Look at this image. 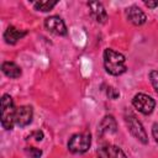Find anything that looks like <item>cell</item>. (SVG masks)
I'll return each instance as SVG.
<instances>
[{"label":"cell","mask_w":158,"mask_h":158,"mask_svg":"<svg viewBox=\"0 0 158 158\" xmlns=\"http://www.w3.org/2000/svg\"><path fill=\"white\" fill-rule=\"evenodd\" d=\"M88 6L90 9V15L91 17L99 22V23H104L107 19V14L105 11V7L102 6L101 2L99 1H91V2H88Z\"/></svg>","instance_id":"cell-11"},{"label":"cell","mask_w":158,"mask_h":158,"mask_svg":"<svg viewBox=\"0 0 158 158\" xmlns=\"http://www.w3.org/2000/svg\"><path fill=\"white\" fill-rule=\"evenodd\" d=\"M31 136H35V139L40 142V141H42V138H43V132H42V131H35Z\"/></svg>","instance_id":"cell-19"},{"label":"cell","mask_w":158,"mask_h":158,"mask_svg":"<svg viewBox=\"0 0 158 158\" xmlns=\"http://www.w3.org/2000/svg\"><path fill=\"white\" fill-rule=\"evenodd\" d=\"M32 116H33V111L31 106L28 105L19 106L16 107V111H15V123L20 127H25L31 123Z\"/></svg>","instance_id":"cell-7"},{"label":"cell","mask_w":158,"mask_h":158,"mask_svg":"<svg viewBox=\"0 0 158 158\" xmlns=\"http://www.w3.org/2000/svg\"><path fill=\"white\" fill-rule=\"evenodd\" d=\"M144 5L149 9H154L158 6V1H144Z\"/></svg>","instance_id":"cell-20"},{"label":"cell","mask_w":158,"mask_h":158,"mask_svg":"<svg viewBox=\"0 0 158 158\" xmlns=\"http://www.w3.org/2000/svg\"><path fill=\"white\" fill-rule=\"evenodd\" d=\"M106 94H107V96H109L110 99H112V100H115V99H117V98L120 96V93H118L115 88H112V86H107Z\"/></svg>","instance_id":"cell-17"},{"label":"cell","mask_w":158,"mask_h":158,"mask_svg":"<svg viewBox=\"0 0 158 158\" xmlns=\"http://www.w3.org/2000/svg\"><path fill=\"white\" fill-rule=\"evenodd\" d=\"M91 144V136L89 132L75 133L68 141V149L72 153H85Z\"/></svg>","instance_id":"cell-4"},{"label":"cell","mask_w":158,"mask_h":158,"mask_svg":"<svg viewBox=\"0 0 158 158\" xmlns=\"http://www.w3.org/2000/svg\"><path fill=\"white\" fill-rule=\"evenodd\" d=\"M126 16H127V20L131 22V23H133V25H136V26H141V25H143L144 22H146V20H147V16H146V14L138 7V6H130L127 10H126Z\"/></svg>","instance_id":"cell-10"},{"label":"cell","mask_w":158,"mask_h":158,"mask_svg":"<svg viewBox=\"0 0 158 158\" xmlns=\"http://www.w3.org/2000/svg\"><path fill=\"white\" fill-rule=\"evenodd\" d=\"M125 122L128 127V131L131 132V135L137 139L141 143L146 144L148 142V138H147V133L142 126V123L137 120L136 115L131 111H126L125 112Z\"/></svg>","instance_id":"cell-3"},{"label":"cell","mask_w":158,"mask_h":158,"mask_svg":"<svg viewBox=\"0 0 158 158\" xmlns=\"http://www.w3.org/2000/svg\"><path fill=\"white\" fill-rule=\"evenodd\" d=\"M15 105L9 94H4L0 100V121L5 130H12L15 123Z\"/></svg>","instance_id":"cell-2"},{"label":"cell","mask_w":158,"mask_h":158,"mask_svg":"<svg viewBox=\"0 0 158 158\" xmlns=\"http://www.w3.org/2000/svg\"><path fill=\"white\" fill-rule=\"evenodd\" d=\"M152 135H153L156 142L158 143V122H156V123L153 125V127H152Z\"/></svg>","instance_id":"cell-18"},{"label":"cell","mask_w":158,"mask_h":158,"mask_svg":"<svg viewBox=\"0 0 158 158\" xmlns=\"http://www.w3.org/2000/svg\"><path fill=\"white\" fill-rule=\"evenodd\" d=\"M1 70L6 77H9L11 79L20 78V75H21V68L14 62H4L1 65Z\"/></svg>","instance_id":"cell-13"},{"label":"cell","mask_w":158,"mask_h":158,"mask_svg":"<svg viewBox=\"0 0 158 158\" xmlns=\"http://www.w3.org/2000/svg\"><path fill=\"white\" fill-rule=\"evenodd\" d=\"M149 79H151V83H152L156 93L158 94V70H152L149 73Z\"/></svg>","instance_id":"cell-16"},{"label":"cell","mask_w":158,"mask_h":158,"mask_svg":"<svg viewBox=\"0 0 158 158\" xmlns=\"http://www.w3.org/2000/svg\"><path fill=\"white\" fill-rule=\"evenodd\" d=\"M132 105L135 106L136 110H138L141 114L143 115H149L152 114V111L154 110L156 106V101L153 98H151L147 94L143 93H138L133 96L132 99Z\"/></svg>","instance_id":"cell-5"},{"label":"cell","mask_w":158,"mask_h":158,"mask_svg":"<svg viewBox=\"0 0 158 158\" xmlns=\"http://www.w3.org/2000/svg\"><path fill=\"white\" fill-rule=\"evenodd\" d=\"M125 56L120 52H116L111 48L104 51V67L106 72L111 75H121L126 72Z\"/></svg>","instance_id":"cell-1"},{"label":"cell","mask_w":158,"mask_h":158,"mask_svg":"<svg viewBox=\"0 0 158 158\" xmlns=\"http://www.w3.org/2000/svg\"><path fill=\"white\" fill-rule=\"evenodd\" d=\"M25 151L31 158H40L42 156V151L40 148H36V147H27Z\"/></svg>","instance_id":"cell-15"},{"label":"cell","mask_w":158,"mask_h":158,"mask_svg":"<svg viewBox=\"0 0 158 158\" xmlns=\"http://www.w3.org/2000/svg\"><path fill=\"white\" fill-rule=\"evenodd\" d=\"M98 158H127L125 152L117 147V146H114V144H104L101 146L98 152Z\"/></svg>","instance_id":"cell-8"},{"label":"cell","mask_w":158,"mask_h":158,"mask_svg":"<svg viewBox=\"0 0 158 158\" xmlns=\"http://www.w3.org/2000/svg\"><path fill=\"white\" fill-rule=\"evenodd\" d=\"M44 27L51 32V33H54L57 36H65L67 35V27H65V23L64 21L57 16V15H53V16H49L44 20Z\"/></svg>","instance_id":"cell-6"},{"label":"cell","mask_w":158,"mask_h":158,"mask_svg":"<svg viewBox=\"0 0 158 158\" xmlns=\"http://www.w3.org/2000/svg\"><path fill=\"white\" fill-rule=\"evenodd\" d=\"M26 33H27L26 31H21L19 28L14 27V26H9L6 28V31L4 32V40L9 44H15L19 40H21L22 37H25Z\"/></svg>","instance_id":"cell-12"},{"label":"cell","mask_w":158,"mask_h":158,"mask_svg":"<svg viewBox=\"0 0 158 158\" xmlns=\"http://www.w3.org/2000/svg\"><path fill=\"white\" fill-rule=\"evenodd\" d=\"M56 5H57V1H37V2H35V9L37 11L47 12V11L52 10Z\"/></svg>","instance_id":"cell-14"},{"label":"cell","mask_w":158,"mask_h":158,"mask_svg":"<svg viewBox=\"0 0 158 158\" xmlns=\"http://www.w3.org/2000/svg\"><path fill=\"white\" fill-rule=\"evenodd\" d=\"M117 131V125H116V120L114 118V116L111 115H107L105 116L99 126H98V133L100 136H105V135H111V133H115Z\"/></svg>","instance_id":"cell-9"}]
</instances>
